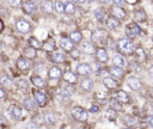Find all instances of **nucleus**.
Returning <instances> with one entry per match:
<instances>
[{
    "mask_svg": "<svg viewBox=\"0 0 153 129\" xmlns=\"http://www.w3.org/2000/svg\"><path fill=\"white\" fill-rule=\"evenodd\" d=\"M90 111H91V112H97V111H98V106H97V105H92L91 109H90Z\"/></svg>",
    "mask_w": 153,
    "mask_h": 129,
    "instance_id": "8fccbe9b",
    "label": "nucleus"
},
{
    "mask_svg": "<svg viewBox=\"0 0 153 129\" xmlns=\"http://www.w3.org/2000/svg\"><path fill=\"white\" fill-rule=\"evenodd\" d=\"M109 73L111 74V78H114V79H121L123 76V70L121 67L112 66L109 68Z\"/></svg>",
    "mask_w": 153,
    "mask_h": 129,
    "instance_id": "aec40b11",
    "label": "nucleus"
},
{
    "mask_svg": "<svg viewBox=\"0 0 153 129\" xmlns=\"http://www.w3.org/2000/svg\"><path fill=\"white\" fill-rule=\"evenodd\" d=\"M126 1H127L128 4H130V5H135V4H136L139 0H126Z\"/></svg>",
    "mask_w": 153,
    "mask_h": 129,
    "instance_id": "5fc2aeb1",
    "label": "nucleus"
},
{
    "mask_svg": "<svg viewBox=\"0 0 153 129\" xmlns=\"http://www.w3.org/2000/svg\"><path fill=\"white\" fill-rule=\"evenodd\" d=\"M123 119H124V123L127 124V125H134L135 123H136V118H134L133 116H130V115H126L124 117H123Z\"/></svg>",
    "mask_w": 153,
    "mask_h": 129,
    "instance_id": "58836bf2",
    "label": "nucleus"
},
{
    "mask_svg": "<svg viewBox=\"0 0 153 129\" xmlns=\"http://www.w3.org/2000/svg\"><path fill=\"white\" fill-rule=\"evenodd\" d=\"M135 55H136V59L140 62H142V61L146 60V54H145V51H143V49L141 47H139V48L135 49Z\"/></svg>",
    "mask_w": 153,
    "mask_h": 129,
    "instance_id": "72a5a7b5",
    "label": "nucleus"
},
{
    "mask_svg": "<svg viewBox=\"0 0 153 129\" xmlns=\"http://www.w3.org/2000/svg\"><path fill=\"white\" fill-rule=\"evenodd\" d=\"M85 1H86V0H72L73 4H79V5H80V4H84Z\"/></svg>",
    "mask_w": 153,
    "mask_h": 129,
    "instance_id": "603ef678",
    "label": "nucleus"
},
{
    "mask_svg": "<svg viewBox=\"0 0 153 129\" xmlns=\"http://www.w3.org/2000/svg\"><path fill=\"white\" fill-rule=\"evenodd\" d=\"M110 108H111L112 110H115V111H120V110L122 109L121 103H120L118 100H116V99H111V100H110Z\"/></svg>",
    "mask_w": 153,
    "mask_h": 129,
    "instance_id": "4c0bfd02",
    "label": "nucleus"
},
{
    "mask_svg": "<svg viewBox=\"0 0 153 129\" xmlns=\"http://www.w3.org/2000/svg\"><path fill=\"white\" fill-rule=\"evenodd\" d=\"M30 67H31L30 61H29L27 59H25L24 56H22V57H19V59L17 60V68H18L19 70L26 72V70L30 69Z\"/></svg>",
    "mask_w": 153,
    "mask_h": 129,
    "instance_id": "39448f33",
    "label": "nucleus"
},
{
    "mask_svg": "<svg viewBox=\"0 0 153 129\" xmlns=\"http://www.w3.org/2000/svg\"><path fill=\"white\" fill-rule=\"evenodd\" d=\"M96 57L99 62H106L109 60V55H108V51L104 49V48H98L96 50Z\"/></svg>",
    "mask_w": 153,
    "mask_h": 129,
    "instance_id": "a211bd4d",
    "label": "nucleus"
},
{
    "mask_svg": "<svg viewBox=\"0 0 153 129\" xmlns=\"http://www.w3.org/2000/svg\"><path fill=\"white\" fill-rule=\"evenodd\" d=\"M79 55H80V51H79V50L73 49V50L71 51V56H72L73 59H78V57H79Z\"/></svg>",
    "mask_w": 153,
    "mask_h": 129,
    "instance_id": "49530a36",
    "label": "nucleus"
},
{
    "mask_svg": "<svg viewBox=\"0 0 153 129\" xmlns=\"http://www.w3.org/2000/svg\"><path fill=\"white\" fill-rule=\"evenodd\" d=\"M117 49L122 55H130L134 51V43L130 38H121L117 41Z\"/></svg>",
    "mask_w": 153,
    "mask_h": 129,
    "instance_id": "f257e3e1",
    "label": "nucleus"
},
{
    "mask_svg": "<svg viewBox=\"0 0 153 129\" xmlns=\"http://www.w3.org/2000/svg\"><path fill=\"white\" fill-rule=\"evenodd\" d=\"M106 26H108L110 30H115V29H117V27L120 26V20L116 19V18H114V17H110V18H108V20H106Z\"/></svg>",
    "mask_w": 153,
    "mask_h": 129,
    "instance_id": "7c9ffc66",
    "label": "nucleus"
},
{
    "mask_svg": "<svg viewBox=\"0 0 153 129\" xmlns=\"http://www.w3.org/2000/svg\"><path fill=\"white\" fill-rule=\"evenodd\" d=\"M127 85H128V87H129L130 90H133V91H137V90H140L141 86H142L141 80H140L139 78H136V76H129V78L127 79Z\"/></svg>",
    "mask_w": 153,
    "mask_h": 129,
    "instance_id": "20e7f679",
    "label": "nucleus"
},
{
    "mask_svg": "<svg viewBox=\"0 0 153 129\" xmlns=\"http://www.w3.org/2000/svg\"><path fill=\"white\" fill-rule=\"evenodd\" d=\"M72 116H73L76 121H79V122H86V121H87V117H88L87 111H86L84 108H81V106H75V108H73V109H72Z\"/></svg>",
    "mask_w": 153,
    "mask_h": 129,
    "instance_id": "f03ea898",
    "label": "nucleus"
},
{
    "mask_svg": "<svg viewBox=\"0 0 153 129\" xmlns=\"http://www.w3.org/2000/svg\"><path fill=\"white\" fill-rule=\"evenodd\" d=\"M134 19L139 23L141 22H145L147 19V16H146V12L142 10V8H139V10H135L134 12Z\"/></svg>",
    "mask_w": 153,
    "mask_h": 129,
    "instance_id": "5701e85b",
    "label": "nucleus"
},
{
    "mask_svg": "<svg viewBox=\"0 0 153 129\" xmlns=\"http://www.w3.org/2000/svg\"><path fill=\"white\" fill-rule=\"evenodd\" d=\"M16 29H17L19 32H22V33H27V32L31 30V26H30V24H29L26 20L20 19V20H18V22L16 23Z\"/></svg>",
    "mask_w": 153,
    "mask_h": 129,
    "instance_id": "0eeeda50",
    "label": "nucleus"
},
{
    "mask_svg": "<svg viewBox=\"0 0 153 129\" xmlns=\"http://www.w3.org/2000/svg\"><path fill=\"white\" fill-rule=\"evenodd\" d=\"M33 98H35L36 103H38V105H45V103H47L45 93L43 91H41V90L33 91Z\"/></svg>",
    "mask_w": 153,
    "mask_h": 129,
    "instance_id": "9b49d317",
    "label": "nucleus"
},
{
    "mask_svg": "<svg viewBox=\"0 0 153 129\" xmlns=\"http://www.w3.org/2000/svg\"><path fill=\"white\" fill-rule=\"evenodd\" d=\"M25 128H26V129H39L38 124H36L33 121H31V122H27V123L25 124Z\"/></svg>",
    "mask_w": 153,
    "mask_h": 129,
    "instance_id": "79ce46f5",
    "label": "nucleus"
},
{
    "mask_svg": "<svg viewBox=\"0 0 153 129\" xmlns=\"http://www.w3.org/2000/svg\"><path fill=\"white\" fill-rule=\"evenodd\" d=\"M102 35H104V31L98 30V31L93 32V35H92V39H93L94 42H100V41H102V38H103V36H102Z\"/></svg>",
    "mask_w": 153,
    "mask_h": 129,
    "instance_id": "ea45409f",
    "label": "nucleus"
},
{
    "mask_svg": "<svg viewBox=\"0 0 153 129\" xmlns=\"http://www.w3.org/2000/svg\"><path fill=\"white\" fill-rule=\"evenodd\" d=\"M103 84H104V86L106 87V88H109V90H114V88H116L117 87V81H116V79H114V78H111V76H106V78H104L103 79Z\"/></svg>",
    "mask_w": 153,
    "mask_h": 129,
    "instance_id": "412c9836",
    "label": "nucleus"
},
{
    "mask_svg": "<svg viewBox=\"0 0 153 129\" xmlns=\"http://www.w3.org/2000/svg\"><path fill=\"white\" fill-rule=\"evenodd\" d=\"M16 86H17V88H18L20 92H26V91H27V82H26V80H24V79L18 80V81L16 82Z\"/></svg>",
    "mask_w": 153,
    "mask_h": 129,
    "instance_id": "473e14b6",
    "label": "nucleus"
},
{
    "mask_svg": "<svg viewBox=\"0 0 153 129\" xmlns=\"http://www.w3.org/2000/svg\"><path fill=\"white\" fill-rule=\"evenodd\" d=\"M110 13H111V16H112L114 18H116V19H123V18L126 17V11H124L122 7H120V6L112 7V8L110 10Z\"/></svg>",
    "mask_w": 153,
    "mask_h": 129,
    "instance_id": "ddd939ff",
    "label": "nucleus"
},
{
    "mask_svg": "<svg viewBox=\"0 0 153 129\" xmlns=\"http://www.w3.org/2000/svg\"><path fill=\"white\" fill-rule=\"evenodd\" d=\"M124 129H134V128H130V127H128V128H124Z\"/></svg>",
    "mask_w": 153,
    "mask_h": 129,
    "instance_id": "13d9d810",
    "label": "nucleus"
},
{
    "mask_svg": "<svg viewBox=\"0 0 153 129\" xmlns=\"http://www.w3.org/2000/svg\"><path fill=\"white\" fill-rule=\"evenodd\" d=\"M31 82L33 84V86L38 87V88H43L45 86V81L43 80V78H41L39 75H33L31 76Z\"/></svg>",
    "mask_w": 153,
    "mask_h": 129,
    "instance_id": "cd10ccee",
    "label": "nucleus"
},
{
    "mask_svg": "<svg viewBox=\"0 0 153 129\" xmlns=\"http://www.w3.org/2000/svg\"><path fill=\"white\" fill-rule=\"evenodd\" d=\"M116 100H118V102L122 103V104H126V103L129 102V96H128V93H126L124 91L120 90V91L116 92Z\"/></svg>",
    "mask_w": 153,
    "mask_h": 129,
    "instance_id": "a878e982",
    "label": "nucleus"
},
{
    "mask_svg": "<svg viewBox=\"0 0 153 129\" xmlns=\"http://www.w3.org/2000/svg\"><path fill=\"white\" fill-rule=\"evenodd\" d=\"M50 60H51L53 62H55V63H62V62L66 60V56H65V54H63V53L56 51V53L51 54Z\"/></svg>",
    "mask_w": 153,
    "mask_h": 129,
    "instance_id": "bb28decb",
    "label": "nucleus"
},
{
    "mask_svg": "<svg viewBox=\"0 0 153 129\" xmlns=\"http://www.w3.org/2000/svg\"><path fill=\"white\" fill-rule=\"evenodd\" d=\"M48 75H49L50 79H59L60 76H62V70H61L59 67H55V66H54V67L49 68Z\"/></svg>",
    "mask_w": 153,
    "mask_h": 129,
    "instance_id": "4be33fe9",
    "label": "nucleus"
},
{
    "mask_svg": "<svg viewBox=\"0 0 153 129\" xmlns=\"http://www.w3.org/2000/svg\"><path fill=\"white\" fill-rule=\"evenodd\" d=\"M5 96H6V93H5V91H4L2 88H0V99H2V98H5Z\"/></svg>",
    "mask_w": 153,
    "mask_h": 129,
    "instance_id": "3c124183",
    "label": "nucleus"
},
{
    "mask_svg": "<svg viewBox=\"0 0 153 129\" xmlns=\"http://www.w3.org/2000/svg\"><path fill=\"white\" fill-rule=\"evenodd\" d=\"M98 1H99L100 4H108V2L110 1V0H98Z\"/></svg>",
    "mask_w": 153,
    "mask_h": 129,
    "instance_id": "4d7b16f0",
    "label": "nucleus"
},
{
    "mask_svg": "<svg viewBox=\"0 0 153 129\" xmlns=\"http://www.w3.org/2000/svg\"><path fill=\"white\" fill-rule=\"evenodd\" d=\"M54 7H55V11L59 12V13L65 12V4L62 1H56L55 5H54Z\"/></svg>",
    "mask_w": 153,
    "mask_h": 129,
    "instance_id": "a19ab883",
    "label": "nucleus"
},
{
    "mask_svg": "<svg viewBox=\"0 0 153 129\" xmlns=\"http://www.w3.org/2000/svg\"><path fill=\"white\" fill-rule=\"evenodd\" d=\"M106 117L108 118H115L116 117V112H115V110H112L111 108L106 111Z\"/></svg>",
    "mask_w": 153,
    "mask_h": 129,
    "instance_id": "c03bdc74",
    "label": "nucleus"
},
{
    "mask_svg": "<svg viewBox=\"0 0 153 129\" xmlns=\"http://www.w3.org/2000/svg\"><path fill=\"white\" fill-rule=\"evenodd\" d=\"M43 121L48 125H53V124H55L57 122V116L55 115V112L49 111V112H47V113L43 115Z\"/></svg>",
    "mask_w": 153,
    "mask_h": 129,
    "instance_id": "dca6fc26",
    "label": "nucleus"
},
{
    "mask_svg": "<svg viewBox=\"0 0 153 129\" xmlns=\"http://www.w3.org/2000/svg\"><path fill=\"white\" fill-rule=\"evenodd\" d=\"M29 44H30V47H32L33 49H41L42 48V43L37 39V38H35V37H31L30 39H29Z\"/></svg>",
    "mask_w": 153,
    "mask_h": 129,
    "instance_id": "f704fd0d",
    "label": "nucleus"
},
{
    "mask_svg": "<svg viewBox=\"0 0 153 129\" xmlns=\"http://www.w3.org/2000/svg\"><path fill=\"white\" fill-rule=\"evenodd\" d=\"M92 72V68L88 63H80L78 67H76V73L80 74V75H84V76H87L90 75Z\"/></svg>",
    "mask_w": 153,
    "mask_h": 129,
    "instance_id": "9d476101",
    "label": "nucleus"
},
{
    "mask_svg": "<svg viewBox=\"0 0 153 129\" xmlns=\"http://www.w3.org/2000/svg\"><path fill=\"white\" fill-rule=\"evenodd\" d=\"M94 16H96V19H97L98 22H102V20L104 19V13H103V11H100V10H97L96 13H94Z\"/></svg>",
    "mask_w": 153,
    "mask_h": 129,
    "instance_id": "37998d69",
    "label": "nucleus"
},
{
    "mask_svg": "<svg viewBox=\"0 0 153 129\" xmlns=\"http://www.w3.org/2000/svg\"><path fill=\"white\" fill-rule=\"evenodd\" d=\"M60 48H61L63 51L71 53V51L74 49V44H73V42H72L69 38H62V39L60 41Z\"/></svg>",
    "mask_w": 153,
    "mask_h": 129,
    "instance_id": "1a4fd4ad",
    "label": "nucleus"
},
{
    "mask_svg": "<svg viewBox=\"0 0 153 129\" xmlns=\"http://www.w3.org/2000/svg\"><path fill=\"white\" fill-rule=\"evenodd\" d=\"M148 74H149V76L153 78V66H151V67L148 68Z\"/></svg>",
    "mask_w": 153,
    "mask_h": 129,
    "instance_id": "864d4df0",
    "label": "nucleus"
},
{
    "mask_svg": "<svg viewBox=\"0 0 153 129\" xmlns=\"http://www.w3.org/2000/svg\"><path fill=\"white\" fill-rule=\"evenodd\" d=\"M56 97H57V99H59L60 102H68L71 94H69L65 88H60V90L56 92Z\"/></svg>",
    "mask_w": 153,
    "mask_h": 129,
    "instance_id": "393cba45",
    "label": "nucleus"
},
{
    "mask_svg": "<svg viewBox=\"0 0 153 129\" xmlns=\"http://www.w3.org/2000/svg\"><path fill=\"white\" fill-rule=\"evenodd\" d=\"M65 12L67 14H73L75 12V5L73 2H68L65 5Z\"/></svg>",
    "mask_w": 153,
    "mask_h": 129,
    "instance_id": "e433bc0d",
    "label": "nucleus"
},
{
    "mask_svg": "<svg viewBox=\"0 0 153 129\" xmlns=\"http://www.w3.org/2000/svg\"><path fill=\"white\" fill-rule=\"evenodd\" d=\"M62 78H63V80H65L66 82H68V84H71V85H73V84H75V82L78 81V75L74 74V73L71 72V70L65 72L63 75H62Z\"/></svg>",
    "mask_w": 153,
    "mask_h": 129,
    "instance_id": "f3484780",
    "label": "nucleus"
},
{
    "mask_svg": "<svg viewBox=\"0 0 153 129\" xmlns=\"http://www.w3.org/2000/svg\"><path fill=\"white\" fill-rule=\"evenodd\" d=\"M80 50H81V53H84V54H86V55H91V54H93V53L96 51L94 45H93L91 42H88V41L81 42Z\"/></svg>",
    "mask_w": 153,
    "mask_h": 129,
    "instance_id": "6e6552de",
    "label": "nucleus"
},
{
    "mask_svg": "<svg viewBox=\"0 0 153 129\" xmlns=\"http://www.w3.org/2000/svg\"><path fill=\"white\" fill-rule=\"evenodd\" d=\"M147 122H148V124L151 127H153V116H148L147 117Z\"/></svg>",
    "mask_w": 153,
    "mask_h": 129,
    "instance_id": "09e8293b",
    "label": "nucleus"
},
{
    "mask_svg": "<svg viewBox=\"0 0 153 129\" xmlns=\"http://www.w3.org/2000/svg\"><path fill=\"white\" fill-rule=\"evenodd\" d=\"M81 38H82V35H81V32H79V31H74V32H72V33L69 35V39H71L73 43H79V42H81Z\"/></svg>",
    "mask_w": 153,
    "mask_h": 129,
    "instance_id": "2f4dec72",
    "label": "nucleus"
},
{
    "mask_svg": "<svg viewBox=\"0 0 153 129\" xmlns=\"http://www.w3.org/2000/svg\"><path fill=\"white\" fill-rule=\"evenodd\" d=\"M112 1H114V4H115L116 6H120V7L126 2V0H112Z\"/></svg>",
    "mask_w": 153,
    "mask_h": 129,
    "instance_id": "de8ad7c7",
    "label": "nucleus"
},
{
    "mask_svg": "<svg viewBox=\"0 0 153 129\" xmlns=\"http://www.w3.org/2000/svg\"><path fill=\"white\" fill-rule=\"evenodd\" d=\"M54 6H53V1L51 0H43L41 2V11L45 14H50L53 13Z\"/></svg>",
    "mask_w": 153,
    "mask_h": 129,
    "instance_id": "2eb2a0df",
    "label": "nucleus"
},
{
    "mask_svg": "<svg viewBox=\"0 0 153 129\" xmlns=\"http://www.w3.org/2000/svg\"><path fill=\"white\" fill-rule=\"evenodd\" d=\"M0 84H1L2 86L8 87V86H11V85H12V80H11V78H10L8 75L4 74L2 76H0Z\"/></svg>",
    "mask_w": 153,
    "mask_h": 129,
    "instance_id": "c9c22d12",
    "label": "nucleus"
},
{
    "mask_svg": "<svg viewBox=\"0 0 153 129\" xmlns=\"http://www.w3.org/2000/svg\"><path fill=\"white\" fill-rule=\"evenodd\" d=\"M23 55L25 59H35L36 57V49H33L32 47H26L24 50H23Z\"/></svg>",
    "mask_w": 153,
    "mask_h": 129,
    "instance_id": "c756f323",
    "label": "nucleus"
},
{
    "mask_svg": "<svg viewBox=\"0 0 153 129\" xmlns=\"http://www.w3.org/2000/svg\"><path fill=\"white\" fill-rule=\"evenodd\" d=\"M23 105H24V108H25L26 110H29V111H35L36 108H37L35 100H33L31 97H26V98H24V100H23Z\"/></svg>",
    "mask_w": 153,
    "mask_h": 129,
    "instance_id": "6ab92c4d",
    "label": "nucleus"
},
{
    "mask_svg": "<svg viewBox=\"0 0 153 129\" xmlns=\"http://www.w3.org/2000/svg\"><path fill=\"white\" fill-rule=\"evenodd\" d=\"M2 29H4V23H2V20L0 19V32L2 31Z\"/></svg>",
    "mask_w": 153,
    "mask_h": 129,
    "instance_id": "6e6d98bb",
    "label": "nucleus"
},
{
    "mask_svg": "<svg viewBox=\"0 0 153 129\" xmlns=\"http://www.w3.org/2000/svg\"><path fill=\"white\" fill-rule=\"evenodd\" d=\"M8 4L12 7H18L22 4V0H8Z\"/></svg>",
    "mask_w": 153,
    "mask_h": 129,
    "instance_id": "a18cd8bd",
    "label": "nucleus"
},
{
    "mask_svg": "<svg viewBox=\"0 0 153 129\" xmlns=\"http://www.w3.org/2000/svg\"><path fill=\"white\" fill-rule=\"evenodd\" d=\"M11 116H12V118L18 119V121H23L25 118V113H24L23 109H20L19 106H16V105H13L11 108Z\"/></svg>",
    "mask_w": 153,
    "mask_h": 129,
    "instance_id": "423d86ee",
    "label": "nucleus"
},
{
    "mask_svg": "<svg viewBox=\"0 0 153 129\" xmlns=\"http://www.w3.org/2000/svg\"><path fill=\"white\" fill-rule=\"evenodd\" d=\"M42 48L48 51V53H53L55 50V41L53 37H48L43 43H42Z\"/></svg>",
    "mask_w": 153,
    "mask_h": 129,
    "instance_id": "4468645a",
    "label": "nucleus"
},
{
    "mask_svg": "<svg viewBox=\"0 0 153 129\" xmlns=\"http://www.w3.org/2000/svg\"><path fill=\"white\" fill-rule=\"evenodd\" d=\"M22 7L26 14H32L36 11V6L31 0H25L24 2H22Z\"/></svg>",
    "mask_w": 153,
    "mask_h": 129,
    "instance_id": "f8f14e48",
    "label": "nucleus"
},
{
    "mask_svg": "<svg viewBox=\"0 0 153 129\" xmlns=\"http://www.w3.org/2000/svg\"><path fill=\"white\" fill-rule=\"evenodd\" d=\"M152 39H153V37H152Z\"/></svg>",
    "mask_w": 153,
    "mask_h": 129,
    "instance_id": "052dcab7",
    "label": "nucleus"
},
{
    "mask_svg": "<svg viewBox=\"0 0 153 129\" xmlns=\"http://www.w3.org/2000/svg\"><path fill=\"white\" fill-rule=\"evenodd\" d=\"M61 129H66V128H61Z\"/></svg>",
    "mask_w": 153,
    "mask_h": 129,
    "instance_id": "bf43d9fd",
    "label": "nucleus"
},
{
    "mask_svg": "<svg viewBox=\"0 0 153 129\" xmlns=\"http://www.w3.org/2000/svg\"><path fill=\"white\" fill-rule=\"evenodd\" d=\"M140 33V26L135 23H129L126 26V35L128 36L127 38H135Z\"/></svg>",
    "mask_w": 153,
    "mask_h": 129,
    "instance_id": "7ed1b4c3",
    "label": "nucleus"
},
{
    "mask_svg": "<svg viewBox=\"0 0 153 129\" xmlns=\"http://www.w3.org/2000/svg\"><path fill=\"white\" fill-rule=\"evenodd\" d=\"M80 86H81V88H82L84 91L88 92V91H91L92 87H93V81H92V79H90V78H85V79L81 80Z\"/></svg>",
    "mask_w": 153,
    "mask_h": 129,
    "instance_id": "b1692460",
    "label": "nucleus"
},
{
    "mask_svg": "<svg viewBox=\"0 0 153 129\" xmlns=\"http://www.w3.org/2000/svg\"><path fill=\"white\" fill-rule=\"evenodd\" d=\"M112 64L114 66H116V67H124L126 66V60H124V57L122 56V55H115L114 57H112Z\"/></svg>",
    "mask_w": 153,
    "mask_h": 129,
    "instance_id": "c85d7f7f",
    "label": "nucleus"
}]
</instances>
